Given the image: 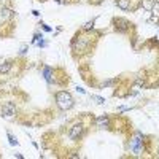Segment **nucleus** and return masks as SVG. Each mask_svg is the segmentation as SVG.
<instances>
[{"label": "nucleus", "mask_w": 159, "mask_h": 159, "mask_svg": "<svg viewBox=\"0 0 159 159\" xmlns=\"http://www.w3.org/2000/svg\"><path fill=\"white\" fill-rule=\"evenodd\" d=\"M57 104H59L60 108H70V107L73 105V99L67 92H59L57 94Z\"/></svg>", "instance_id": "f257e3e1"}, {"label": "nucleus", "mask_w": 159, "mask_h": 159, "mask_svg": "<svg viewBox=\"0 0 159 159\" xmlns=\"http://www.w3.org/2000/svg\"><path fill=\"white\" fill-rule=\"evenodd\" d=\"M140 143H142V140H140V134H138L137 138H134L132 143H130V149H132L135 154H138L140 151H142V146H140Z\"/></svg>", "instance_id": "f03ea898"}, {"label": "nucleus", "mask_w": 159, "mask_h": 159, "mask_svg": "<svg viewBox=\"0 0 159 159\" xmlns=\"http://www.w3.org/2000/svg\"><path fill=\"white\" fill-rule=\"evenodd\" d=\"M15 110H16V108H15V105L10 104V105H7L5 108L2 110V113L5 115V116H11V115H15Z\"/></svg>", "instance_id": "7ed1b4c3"}, {"label": "nucleus", "mask_w": 159, "mask_h": 159, "mask_svg": "<svg viewBox=\"0 0 159 159\" xmlns=\"http://www.w3.org/2000/svg\"><path fill=\"white\" fill-rule=\"evenodd\" d=\"M80 132H81V126H75L72 129V132H70V138H77Z\"/></svg>", "instance_id": "20e7f679"}, {"label": "nucleus", "mask_w": 159, "mask_h": 159, "mask_svg": "<svg viewBox=\"0 0 159 159\" xmlns=\"http://www.w3.org/2000/svg\"><path fill=\"white\" fill-rule=\"evenodd\" d=\"M45 78L48 80V81H51V70L49 68H45Z\"/></svg>", "instance_id": "39448f33"}]
</instances>
